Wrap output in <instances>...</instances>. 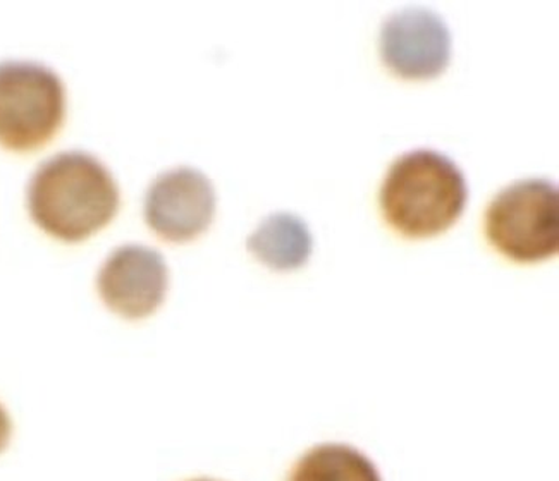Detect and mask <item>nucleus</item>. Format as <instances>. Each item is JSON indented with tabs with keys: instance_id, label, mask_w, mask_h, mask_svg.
Here are the masks:
<instances>
[{
	"instance_id": "obj_3",
	"label": "nucleus",
	"mask_w": 559,
	"mask_h": 481,
	"mask_svg": "<svg viewBox=\"0 0 559 481\" xmlns=\"http://www.w3.org/2000/svg\"><path fill=\"white\" fill-rule=\"evenodd\" d=\"M489 243L508 258L532 263L559 248L558 187L549 179H522L499 191L487 206Z\"/></svg>"
},
{
	"instance_id": "obj_5",
	"label": "nucleus",
	"mask_w": 559,
	"mask_h": 481,
	"mask_svg": "<svg viewBox=\"0 0 559 481\" xmlns=\"http://www.w3.org/2000/svg\"><path fill=\"white\" fill-rule=\"evenodd\" d=\"M382 62L406 80L439 76L451 61L447 21L427 8H405L384 21L379 38Z\"/></svg>"
},
{
	"instance_id": "obj_8",
	"label": "nucleus",
	"mask_w": 559,
	"mask_h": 481,
	"mask_svg": "<svg viewBox=\"0 0 559 481\" xmlns=\"http://www.w3.org/2000/svg\"><path fill=\"white\" fill-rule=\"evenodd\" d=\"M248 250L274 270H295L312 255L313 238L307 223L288 212L269 215L247 241Z\"/></svg>"
},
{
	"instance_id": "obj_11",
	"label": "nucleus",
	"mask_w": 559,
	"mask_h": 481,
	"mask_svg": "<svg viewBox=\"0 0 559 481\" xmlns=\"http://www.w3.org/2000/svg\"><path fill=\"white\" fill-rule=\"evenodd\" d=\"M197 481H211V480H197Z\"/></svg>"
},
{
	"instance_id": "obj_6",
	"label": "nucleus",
	"mask_w": 559,
	"mask_h": 481,
	"mask_svg": "<svg viewBox=\"0 0 559 481\" xmlns=\"http://www.w3.org/2000/svg\"><path fill=\"white\" fill-rule=\"evenodd\" d=\"M215 214L211 179L193 167L158 176L145 196V219L160 238L175 243L202 235Z\"/></svg>"
},
{
	"instance_id": "obj_10",
	"label": "nucleus",
	"mask_w": 559,
	"mask_h": 481,
	"mask_svg": "<svg viewBox=\"0 0 559 481\" xmlns=\"http://www.w3.org/2000/svg\"><path fill=\"white\" fill-rule=\"evenodd\" d=\"M11 420H9L8 412L0 406V453L5 449L9 438H11Z\"/></svg>"
},
{
	"instance_id": "obj_7",
	"label": "nucleus",
	"mask_w": 559,
	"mask_h": 481,
	"mask_svg": "<svg viewBox=\"0 0 559 481\" xmlns=\"http://www.w3.org/2000/svg\"><path fill=\"white\" fill-rule=\"evenodd\" d=\"M167 282L166 260L143 244L114 250L97 277L102 301L114 313L130 320L154 313L166 298Z\"/></svg>"
},
{
	"instance_id": "obj_9",
	"label": "nucleus",
	"mask_w": 559,
	"mask_h": 481,
	"mask_svg": "<svg viewBox=\"0 0 559 481\" xmlns=\"http://www.w3.org/2000/svg\"><path fill=\"white\" fill-rule=\"evenodd\" d=\"M288 481H382L369 457L349 445L324 444L293 466Z\"/></svg>"
},
{
	"instance_id": "obj_2",
	"label": "nucleus",
	"mask_w": 559,
	"mask_h": 481,
	"mask_svg": "<svg viewBox=\"0 0 559 481\" xmlns=\"http://www.w3.org/2000/svg\"><path fill=\"white\" fill-rule=\"evenodd\" d=\"M466 199L460 167L427 148L396 158L379 196L384 219L408 238H430L450 229L465 211Z\"/></svg>"
},
{
	"instance_id": "obj_4",
	"label": "nucleus",
	"mask_w": 559,
	"mask_h": 481,
	"mask_svg": "<svg viewBox=\"0 0 559 481\" xmlns=\"http://www.w3.org/2000/svg\"><path fill=\"white\" fill-rule=\"evenodd\" d=\"M66 89L53 69L38 62H0V145L35 151L64 121Z\"/></svg>"
},
{
	"instance_id": "obj_1",
	"label": "nucleus",
	"mask_w": 559,
	"mask_h": 481,
	"mask_svg": "<svg viewBox=\"0 0 559 481\" xmlns=\"http://www.w3.org/2000/svg\"><path fill=\"white\" fill-rule=\"evenodd\" d=\"M119 206L112 175L94 155L62 152L40 164L28 184V211L45 232L83 241L110 223Z\"/></svg>"
}]
</instances>
